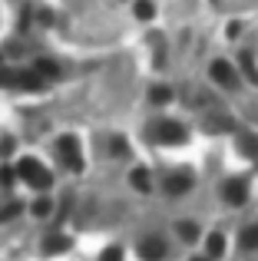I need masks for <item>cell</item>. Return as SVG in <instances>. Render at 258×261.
Masks as SVG:
<instances>
[{
  "instance_id": "7c38bea8",
  "label": "cell",
  "mask_w": 258,
  "mask_h": 261,
  "mask_svg": "<svg viewBox=\"0 0 258 261\" xmlns=\"http://www.w3.org/2000/svg\"><path fill=\"white\" fill-rule=\"evenodd\" d=\"M175 231H179L182 242H195V238H199V225H195V222H179Z\"/></svg>"
},
{
  "instance_id": "603a6c76",
  "label": "cell",
  "mask_w": 258,
  "mask_h": 261,
  "mask_svg": "<svg viewBox=\"0 0 258 261\" xmlns=\"http://www.w3.org/2000/svg\"><path fill=\"white\" fill-rule=\"evenodd\" d=\"M192 261H209V258H192Z\"/></svg>"
},
{
  "instance_id": "9a60e30c",
  "label": "cell",
  "mask_w": 258,
  "mask_h": 261,
  "mask_svg": "<svg viewBox=\"0 0 258 261\" xmlns=\"http://www.w3.org/2000/svg\"><path fill=\"white\" fill-rule=\"evenodd\" d=\"M133 185L139 192H149V175H146V169H133Z\"/></svg>"
},
{
  "instance_id": "ffe728a7",
  "label": "cell",
  "mask_w": 258,
  "mask_h": 261,
  "mask_svg": "<svg viewBox=\"0 0 258 261\" xmlns=\"http://www.w3.org/2000/svg\"><path fill=\"white\" fill-rule=\"evenodd\" d=\"M17 212H20V205H17V202H13V205H7V208L0 212V222H7V218H13Z\"/></svg>"
},
{
  "instance_id": "ac0fdd59",
  "label": "cell",
  "mask_w": 258,
  "mask_h": 261,
  "mask_svg": "<svg viewBox=\"0 0 258 261\" xmlns=\"http://www.w3.org/2000/svg\"><path fill=\"white\" fill-rule=\"evenodd\" d=\"M239 63H242V70H245V76H248V80H258V73H255L252 57H248V53H242V57H239Z\"/></svg>"
},
{
  "instance_id": "30bf717a",
  "label": "cell",
  "mask_w": 258,
  "mask_h": 261,
  "mask_svg": "<svg viewBox=\"0 0 258 261\" xmlns=\"http://www.w3.org/2000/svg\"><path fill=\"white\" fill-rule=\"evenodd\" d=\"M239 149L248 159H258V136L255 133H239Z\"/></svg>"
},
{
  "instance_id": "4fadbf2b",
  "label": "cell",
  "mask_w": 258,
  "mask_h": 261,
  "mask_svg": "<svg viewBox=\"0 0 258 261\" xmlns=\"http://www.w3.org/2000/svg\"><path fill=\"white\" fill-rule=\"evenodd\" d=\"M33 73H37V76L40 80H43V76H57V63H53V60H37V66H33Z\"/></svg>"
},
{
  "instance_id": "277c9868",
  "label": "cell",
  "mask_w": 258,
  "mask_h": 261,
  "mask_svg": "<svg viewBox=\"0 0 258 261\" xmlns=\"http://www.w3.org/2000/svg\"><path fill=\"white\" fill-rule=\"evenodd\" d=\"M209 73H212V80H215V83H219V86H225V89H235V86H239V70H235L232 63H225V60H215Z\"/></svg>"
},
{
  "instance_id": "5bb4252c",
  "label": "cell",
  "mask_w": 258,
  "mask_h": 261,
  "mask_svg": "<svg viewBox=\"0 0 258 261\" xmlns=\"http://www.w3.org/2000/svg\"><path fill=\"white\" fill-rule=\"evenodd\" d=\"M152 13H156V7L149 0H136V17L139 20H152Z\"/></svg>"
},
{
  "instance_id": "3957f363",
  "label": "cell",
  "mask_w": 258,
  "mask_h": 261,
  "mask_svg": "<svg viewBox=\"0 0 258 261\" xmlns=\"http://www.w3.org/2000/svg\"><path fill=\"white\" fill-rule=\"evenodd\" d=\"M57 155H60V162H63L66 169H73V172H83V155H80V142L73 139V136H60V139H57Z\"/></svg>"
},
{
  "instance_id": "ba28073f",
  "label": "cell",
  "mask_w": 258,
  "mask_h": 261,
  "mask_svg": "<svg viewBox=\"0 0 258 261\" xmlns=\"http://www.w3.org/2000/svg\"><path fill=\"white\" fill-rule=\"evenodd\" d=\"M70 238H66V235H60V231H53V235H46L43 238V251H46V255H60V251H70Z\"/></svg>"
},
{
  "instance_id": "d6986e66",
  "label": "cell",
  "mask_w": 258,
  "mask_h": 261,
  "mask_svg": "<svg viewBox=\"0 0 258 261\" xmlns=\"http://www.w3.org/2000/svg\"><path fill=\"white\" fill-rule=\"evenodd\" d=\"M149 99H152V102H169V99H172V93H169L166 86H156L152 93H149Z\"/></svg>"
},
{
  "instance_id": "7a4b0ae2",
  "label": "cell",
  "mask_w": 258,
  "mask_h": 261,
  "mask_svg": "<svg viewBox=\"0 0 258 261\" xmlns=\"http://www.w3.org/2000/svg\"><path fill=\"white\" fill-rule=\"evenodd\" d=\"M17 175L23 178L27 185H33V189H50V182H53V175L46 172V166H43V162L30 159V155L17 162Z\"/></svg>"
},
{
  "instance_id": "8fae6325",
  "label": "cell",
  "mask_w": 258,
  "mask_h": 261,
  "mask_svg": "<svg viewBox=\"0 0 258 261\" xmlns=\"http://www.w3.org/2000/svg\"><path fill=\"white\" fill-rule=\"evenodd\" d=\"M239 245L245 251H255L258 248V225H248V228L242 231V235H239Z\"/></svg>"
},
{
  "instance_id": "e0dca14e",
  "label": "cell",
  "mask_w": 258,
  "mask_h": 261,
  "mask_svg": "<svg viewBox=\"0 0 258 261\" xmlns=\"http://www.w3.org/2000/svg\"><path fill=\"white\" fill-rule=\"evenodd\" d=\"M99 261H123V248H119V245H110V248L99 255Z\"/></svg>"
},
{
  "instance_id": "5b68a950",
  "label": "cell",
  "mask_w": 258,
  "mask_h": 261,
  "mask_svg": "<svg viewBox=\"0 0 258 261\" xmlns=\"http://www.w3.org/2000/svg\"><path fill=\"white\" fill-rule=\"evenodd\" d=\"M222 195H225L228 205H245V198H248V182H245V178H228L225 189H222Z\"/></svg>"
},
{
  "instance_id": "8992f818",
  "label": "cell",
  "mask_w": 258,
  "mask_h": 261,
  "mask_svg": "<svg viewBox=\"0 0 258 261\" xmlns=\"http://www.w3.org/2000/svg\"><path fill=\"white\" fill-rule=\"evenodd\" d=\"M139 258L142 261H166V242H162V238H142Z\"/></svg>"
},
{
  "instance_id": "44dd1931",
  "label": "cell",
  "mask_w": 258,
  "mask_h": 261,
  "mask_svg": "<svg viewBox=\"0 0 258 261\" xmlns=\"http://www.w3.org/2000/svg\"><path fill=\"white\" fill-rule=\"evenodd\" d=\"M0 182L10 185V182H13V169H0Z\"/></svg>"
},
{
  "instance_id": "9c48e42d",
  "label": "cell",
  "mask_w": 258,
  "mask_h": 261,
  "mask_svg": "<svg viewBox=\"0 0 258 261\" xmlns=\"http://www.w3.org/2000/svg\"><path fill=\"white\" fill-rule=\"evenodd\" d=\"M222 255H225V235H222V231H212V235L205 238V258L215 261Z\"/></svg>"
},
{
  "instance_id": "2e32d148",
  "label": "cell",
  "mask_w": 258,
  "mask_h": 261,
  "mask_svg": "<svg viewBox=\"0 0 258 261\" xmlns=\"http://www.w3.org/2000/svg\"><path fill=\"white\" fill-rule=\"evenodd\" d=\"M50 208H53V202H50V198H37V202H33V215H37V218L50 215Z\"/></svg>"
},
{
  "instance_id": "6da1fadb",
  "label": "cell",
  "mask_w": 258,
  "mask_h": 261,
  "mask_svg": "<svg viewBox=\"0 0 258 261\" xmlns=\"http://www.w3.org/2000/svg\"><path fill=\"white\" fill-rule=\"evenodd\" d=\"M149 139L159 146H179V142H186V126L175 119H156L149 126Z\"/></svg>"
},
{
  "instance_id": "52a82bcc",
  "label": "cell",
  "mask_w": 258,
  "mask_h": 261,
  "mask_svg": "<svg viewBox=\"0 0 258 261\" xmlns=\"http://www.w3.org/2000/svg\"><path fill=\"white\" fill-rule=\"evenodd\" d=\"M189 189H192V175L189 172H172L166 178V192L169 195H186Z\"/></svg>"
},
{
  "instance_id": "7402d4cb",
  "label": "cell",
  "mask_w": 258,
  "mask_h": 261,
  "mask_svg": "<svg viewBox=\"0 0 258 261\" xmlns=\"http://www.w3.org/2000/svg\"><path fill=\"white\" fill-rule=\"evenodd\" d=\"M113 152L123 155V152H126V142H123V139H113Z\"/></svg>"
}]
</instances>
